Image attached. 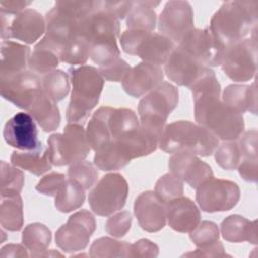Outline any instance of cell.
Returning a JSON list of instances; mask_svg holds the SVG:
<instances>
[{"instance_id":"6da1fadb","label":"cell","mask_w":258,"mask_h":258,"mask_svg":"<svg viewBox=\"0 0 258 258\" xmlns=\"http://www.w3.org/2000/svg\"><path fill=\"white\" fill-rule=\"evenodd\" d=\"M190 91L199 125L225 141H234L242 135L245 127L243 115L220 98L221 85L214 72L198 81Z\"/></svg>"},{"instance_id":"7a4b0ae2","label":"cell","mask_w":258,"mask_h":258,"mask_svg":"<svg viewBox=\"0 0 258 258\" xmlns=\"http://www.w3.org/2000/svg\"><path fill=\"white\" fill-rule=\"evenodd\" d=\"M257 1H227L214 13L210 30L226 48L256 33Z\"/></svg>"},{"instance_id":"3957f363","label":"cell","mask_w":258,"mask_h":258,"mask_svg":"<svg viewBox=\"0 0 258 258\" xmlns=\"http://www.w3.org/2000/svg\"><path fill=\"white\" fill-rule=\"evenodd\" d=\"M69 75L73 89L66 117L69 123L83 125L97 106L105 81L92 66L71 68Z\"/></svg>"},{"instance_id":"277c9868","label":"cell","mask_w":258,"mask_h":258,"mask_svg":"<svg viewBox=\"0 0 258 258\" xmlns=\"http://www.w3.org/2000/svg\"><path fill=\"white\" fill-rule=\"evenodd\" d=\"M219 144L217 138L205 127L189 121H176L166 125L159 137L158 146L168 153L189 152L211 155Z\"/></svg>"},{"instance_id":"5b68a950","label":"cell","mask_w":258,"mask_h":258,"mask_svg":"<svg viewBox=\"0 0 258 258\" xmlns=\"http://www.w3.org/2000/svg\"><path fill=\"white\" fill-rule=\"evenodd\" d=\"M178 104V90L168 82H161L139 102L140 125L160 136L169 114Z\"/></svg>"},{"instance_id":"8992f818","label":"cell","mask_w":258,"mask_h":258,"mask_svg":"<svg viewBox=\"0 0 258 258\" xmlns=\"http://www.w3.org/2000/svg\"><path fill=\"white\" fill-rule=\"evenodd\" d=\"M120 43L124 52L159 67L166 62L175 48L174 43L160 33L136 29L125 30Z\"/></svg>"},{"instance_id":"52a82bcc","label":"cell","mask_w":258,"mask_h":258,"mask_svg":"<svg viewBox=\"0 0 258 258\" xmlns=\"http://www.w3.org/2000/svg\"><path fill=\"white\" fill-rule=\"evenodd\" d=\"M50 161L55 166L71 165L84 160L91 146L82 124L69 123L62 133H53L47 139Z\"/></svg>"},{"instance_id":"ba28073f","label":"cell","mask_w":258,"mask_h":258,"mask_svg":"<svg viewBox=\"0 0 258 258\" xmlns=\"http://www.w3.org/2000/svg\"><path fill=\"white\" fill-rule=\"evenodd\" d=\"M220 66L235 82H247L254 78L257 71L256 34L226 47Z\"/></svg>"},{"instance_id":"9c48e42d","label":"cell","mask_w":258,"mask_h":258,"mask_svg":"<svg viewBox=\"0 0 258 258\" xmlns=\"http://www.w3.org/2000/svg\"><path fill=\"white\" fill-rule=\"evenodd\" d=\"M128 191V183L123 175L109 173L103 176L91 190L88 201L95 214L110 216L124 207Z\"/></svg>"},{"instance_id":"30bf717a","label":"cell","mask_w":258,"mask_h":258,"mask_svg":"<svg viewBox=\"0 0 258 258\" xmlns=\"http://www.w3.org/2000/svg\"><path fill=\"white\" fill-rule=\"evenodd\" d=\"M96 230L93 214L87 210L74 213L68 222L60 226L55 233V244L63 252L74 253L84 250Z\"/></svg>"},{"instance_id":"8fae6325","label":"cell","mask_w":258,"mask_h":258,"mask_svg":"<svg viewBox=\"0 0 258 258\" xmlns=\"http://www.w3.org/2000/svg\"><path fill=\"white\" fill-rule=\"evenodd\" d=\"M196 200L206 213L225 212L238 204L240 188L234 181L212 177L197 188Z\"/></svg>"},{"instance_id":"7c38bea8","label":"cell","mask_w":258,"mask_h":258,"mask_svg":"<svg viewBox=\"0 0 258 258\" xmlns=\"http://www.w3.org/2000/svg\"><path fill=\"white\" fill-rule=\"evenodd\" d=\"M42 90L41 80L33 72L23 71L11 76L0 77L1 96L25 111Z\"/></svg>"},{"instance_id":"4fadbf2b","label":"cell","mask_w":258,"mask_h":258,"mask_svg":"<svg viewBox=\"0 0 258 258\" xmlns=\"http://www.w3.org/2000/svg\"><path fill=\"white\" fill-rule=\"evenodd\" d=\"M1 15V38H14L27 44L34 43L46 30L45 18L36 10L26 8L19 12L8 24V18Z\"/></svg>"},{"instance_id":"5bb4252c","label":"cell","mask_w":258,"mask_h":258,"mask_svg":"<svg viewBox=\"0 0 258 258\" xmlns=\"http://www.w3.org/2000/svg\"><path fill=\"white\" fill-rule=\"evenodd\" d=\"M194 11L187 1L166 2L158 18V31L173 43H179L192 29Z\"/></svg>"},{"instance_id":"9a60e30c","label":"cell","mask_w":258,"mask_h":258,"mask_svg":"<svg viewBox=\"0 0 258 258\" xmlns=\"http://www.w3.org/2000/svg\"><path fill=\"white\" fill-rule=\"evenodd\" d=\"M178 46L208 68L220 66L226 49L209 27L194 28L182 38Z\"/></svg>"},{"instance_id":"2e32d148","label":"cell","mask_w":258,"mask_h":258,"mask_svg":"<svg viewBox=\"0 0 258 258\" xmlns=\"http://www.w3.org/2000/svg\"><path fill=\"white\" fill-rule=\"evenodd\" d=\"M214 71L202 64L179 46H175L164 63V73L167 78L178 86L191 88L202 78Z\"/></svg>"},{"instance_id":"e0dca14e","label":"cell","mask_w":258,"mask_h":258,"mask_svg":"<svg viewBox=\"0 0 258 258\" xmlns=\"http://www.w3.org/2000/svg\"><path fill=\"white\" fill-rule=\"evenodd\" d=\"M120 32V20L113 14L103 10L99 1L97 9L80 22L79 36L93 44L104 41H116Z\"/></svg>"},{"instance_id":"ac0fdd59","label":"cell","mask_w":258,"mask_h":258,"mask_svg":"<svg viewBox=\"0 0 258 258\" xmlns=\"http://www.w3.org/2000/svg\"><path fill=\"white\" fill-rule=\"evenodd\" d=\"M170 173L185 181L191 188H198L202 183L214 177L211 166L189 152H175L168 160Z\"/></svg>"},{"instance_id":"d6986e66","label":"cell","mask_w":258,"mask_h":258,"mask_svg":"<svg viewBox=\"0 0 258 258\" xmlns=\"http://www.w3.org/2000/svg\"><path fill=\"white\" fill-rule=\"evenodd\" d=\"M35 120L28 113L19 112L11 117L4 126L5 142L20 150H33L41 145L38 140Z\"/></svg>"},{"instance_id":"ffe728a7","label":"cell","mask_w":258,"mask_h":258,"mask_svg":"<svg viewBox=\"0 0 258 258\" xmlns=\"http://www.w3.org/2000/svg\"><path fill=\"white\" fill-rule=\"evenodd\" d=\"M134 214L139 226L146 232H158L165 226V204L154 191L141 192L135 199Z\"/></svg>"},{"instance_id":"44dd1931","label":"cell","mask_w":258,"mask_h":258,"mask_svg":"<svg viewBox=\"0 0 258 258\" xmlns=\"http://www.w3.org/2000/svg\"><path fill=\"white\" fill-rule=\"evenodd\" d=\"M163 80V71L159 66L142 61L131 68L122 81L124 91L138 98L149 93Z\"/></svg>"},{"instance_id":"7402d4cb","label":"cell","mask_w":258,"mask_h":258,"mask_svg":"<svg viewBox=\"0 0 258 258\" xmlns=\"http://www.w3.org/2000/svg\"><path fill=\"white\" fill-rule=\"evenodd\" d=\"M168 226L180 233L191 232L201 222V214L194 201L186 197H179L165 204Z\"/></svg>"},{"instance_id":"603a6c76","label":"cell","mask_w":258,"mask_h":258,"mask_svg":"<svg viewBox=\"0 0 258 258\" xmlns=\"http://www.w3.org/2000/svg\"><path fill=\"white\" fill-rule=\"evenodd\" d=\"M159 135L139 126L115 140L125 157L131 161L134 158L146 156L156 150L159 142Z\"/></svg>"},{"instance_id":"cb8c5ba5","label":"cell","mask_w":258,"mask_h":258,"mask_svg":"<svg viewBox=\"0 0 258 258\" xmlns=\"http://www.w3.org/2000/svg\"><path fill=\"white\" fill-rule=\"evenodd\" d=\"M221 234L231 243L248 241L257 244V221H250L241 215H230L221 224Z\"/></svg>"},{"instance_id":"d4e9b609","label":"cell","mask_w":258,"mask_h":258,"mask_svg":"<svg viewBox=\"0 0 258 258\" xmlns=\"http://www.w3.org/2000/svg\"><path fill=\"white\" fill-rule=\"evenodd\" d=\"M30 54V48L27 45L10 40L2 41L0 77H7L26 71Z\"/></svg>"},{"instance_id":"484cf974","label":"cell","mask_w":258,"mask_h":258,"mask_svg":"<svg viewBox=\"0 0 258 258\" xmlns=\"http://www.w3.org/2000/svg\"><path fill=\"white\" fill-rule=\"evenodd\" d=\"M223 102L239 113L250 112L257 114V90L256 82L251 85L232 84L225 88L222 97Z\"/></svg>"},{"instance_id":"4316f807","label":"cell","mask_w":258,"mask_h":258,"mask_svg":"<svg viewBox=\"0 0 258 258\" xmlns=\"http://www.w3.org/2000/svg\"><path fill=\"white\" fill-rule=\"evenodd\" d=\"M106 122V126L111 136V141H115L125 133L140 126L136 114L127 108H99Z\"/></svg>"},{"instance_id":"83f0119b","label":"cell","mask_w":258,"mask_h":258,"mask_svg":"<svg viewBox=\"0 0 258 258\" xmlns=\"http://www.w3.org/2000/svg\"><path fill=\"white\" fill-rule=\"evenodd\" d=\"M10 161L13 165L27 170L34 175H41L51 169L52 166L48 148L42 143L33 150H14L11 153Z\"/></svg>"},{"instance_id":"f1b7e54d","label":"cell","mask_w":258,"mask_h":258,"mask_svg":"<svg viewBox=\"0 0 258 258\" xmlns=\"http://www.w3.org/2000/svg\"><path fill=\"white\" fill-rule=\"evenodd\" d=\"M27 113L32 116L45 132L55 130L60 124V114L56 103L53 102L43 90L37 95L28 108Z\"/></svg>"},{"instance_id":"f546056e","label":"cell","mask_w":258,"mask_h":258,"mask_svg":"<svg viewBox=\"0 0 258 258\" xmlns=\"http://www.w3.org/2000/svg\"><path fill=\"white\" fill-rule=\"evenodd\" d=\"M159 3L158 1H133L127 14V27L129 29L153 31L156 25V13L153 8Z\"/></svg>"},{"instance_id":"4dcf8cb0","label":"cell","mask_w":258,"mask_h":258,"mask_svg":"<svg viewBox=\"0 0 258 258\" xmlns=\"http://www.w3.org/2000/svg\"><path fill=\"white\" fill-rule=\"evenodd\" d=\"M50 242L51 232L41 223L28 224L22 232V244L31 252V257H40Z\"/></svg>"},{"instance_id":"1f68e13d","label":"cell","mask_w":258,"mask_h":258,"mask_svg":"<svg viewBox=\"0 0 258 258\" xmlns=\"http://www.w3.org/2000/svg\"><path fill=\"white\" fill-rule=\"evenodd\" d=\"M0 224L11 232L19 231L23 226V203L20 195L1 198Z\"/></svg>"},{"instance_id":"d6a6232c","label":"cell","mask_w":258,"mask_h":258,"mask_svg":"<svg viewBox=\"0 0 258 258\" xmlns=\"http://www.w3.org/2000/svg\"><path fill=\"white\" fill-rule=\"evenodd\" d=\"M85 201V189L75 180L68 178L57 195L54 206L61 213H70L83 206Z\"/></svg>"},{"instance_id":"836d02e7","label":"cell","mask_w":258,"mask_h":258,"mask_svg":"<svg viewBox=\"0 0 258 258\" xmlns=\"http://www.w3.org/2000/svg\"><path fill=\"white\" fill-rule=\"evenodd\" d=\"M59 61V53L39 41L30 54L28 67L35 74L45 75L55 70Z\"/></svg>"},{"instance_id":"e575fe53","label":"cell","mask_w":258,"mask_h":258,"mask_svg":"<svg viewBox=\"0 0 258 258\" xmlns=\"http://www.w3.org/2000/svg\"><path fill=\"white\" fill-rule=\"evenodd\" d=\"M95 152L94 164L98 169L103 171L118 170L130 162L115 141H111Z\"/></svg>"},{"instance_id":"d590c367","label":"cell","mask_w":258,"mask_h":258,"mask_svg":"<svg viewBox=\"0 0 258 258\" xmlns=\"http://www.w3.org/2000/svg\"><path fill=\"white\" fill-rule=\"evenodd\" d=\"M24 184V174L12 163L0 162V194L6 198L20 194Z\"/></svg>"},{"instance_id":"8d00e7d4","label":"cell","mask_w":258,"mask_h":258,"mask_svg":"<svg viewBox=\"0 0 258 258\" xmlns=\"http://www.w3.org/2000/svg\"><path fill=\"white\" fill-rule=\"evenodd\" d=\"M44 93L55 103L61 101L70 92V78L61 70H53L45 74L41 80Z\"/></svg>"},{"instance_id":"74e56055","label":"cell","mask_w":258,"mask_h":258,"mask_svg":"<svg viewBox=\"0 0 258 258\" xmlns=\"http://www.w3.org/2000/svg\"><path fill=\"white\" fill-rule=\"evenodd\" d=\"M130 244L109 237L96 239L90 247V256L94 258L103 257H129Z\"/></svg>"},{"instance_id":"f35d334b","label":"cell","mask_w":258,"mask_h":258,"mask_svg":"<svg viewBox=\"0 0 258 258\" xmlns=\"http://www.w3.org/2000/svg\"><path fill=\"white\" fill-rule=\"evenodd\" d=\"M86 134L91 149L94 151L111 142V136L100 109H97L92 115L86 129Z\"/></svg>"},{"instance_id":"ab89813d","label":"cell","mask_w":258,"mask_h":258,"mask_svg":"<svg viewBox=\"0 0 258 258\" xmlns=\"http://www.w3.org/2000/svg\"><path fill=\"white\" fill-rule=\"evenodd\" d=\"M89 43L81 36L69 40L60 51V61L69 64H84L89 58Z\"/></svg>"},{"instance_id":"60d3db41","label":"cell","mask_w":258,"mask_h":258,"mask_svg":"<svg viewBox=\"0 0 258 258\" xmlns=\"http://www.w3.org/2000/svg\"><path fill=\"white\" fill-rule=\"evenodd\" d=\"M154 192L161 202L166 204L183 196V182L172 173H166L156 181Z\"/></svg>"},{"instance_id":"b9f144b4","label":"cell","mask_w":258,"mask_h":258,"mask_svg":"<svg viewBox=\"0 0 258 258\" xmlns=\"http://www.w3.org/2000/svg\"><path fill=\"white\" fill-rule=\"evenodd\" d=\"M98 175L96 165L87 160L75 162L71 164L68 169L69 178L78 182L84 189L92 187L96 183Z\"/></svg>"},{"instance_id":"7bdbcfd3","label":"cell","mask_w":258,"mask_h":258,"mask_svg":"<svg viewBox=\"0 0 258 258\" xmlns=\"http://www.w3.org/2000/svg\"><path fill=\"white\" fill-rule=\"evenodd\" d=\"M215 159L217 164L226 170H232L238 167L241 162L242 154L238 142L225 141L215 152Z\"/></svg>"},{"instance_id":"ee69618b","label":"cell","mask_w":258,"mask_h":258,"mask_svg":"<svg viewBox=\"0 0 258 258\" xmlns=\"http://www.w3.org/2000/svg\"><path fill=\"white\" fill-rule=\"evenodd\" d=\"M189 238L198 248H206L219 241L220 231L216 223L203 221L189 232Z\"/></svg>"},{"instance_id":"f6af8a7d","label":"cell","mask_w":258,"mask_h":258,"mask_svg":"<svg viewBox=\"0 0 258 258\" xmlns=\"http://www.w3.org/2000/svg\"><path fill=\"white\" fill-rule=\"evenodd\" d=\"M131 223L132 217L129 212H119L108 218L105 224V230L109 235L113 237L122 238L130 230Z\"/></svg>"},{"instance_id":"bcb514c9","label":"cell","mask_w":258,"mask_h":258,"mask_svg":"<svg viewBox=\"0 0 258 258\" xmlns=\"http://www.w3.org/2000/svg\"><path fill=\"white\" fill-rule=\"evenodd\" d=\"M130 69L131 67L120 56L105 66L99 67L98 71L104 80L110 82H121L130 71Z\"/></svg>"},{"instance_id":"7dc6e473","label":"cell","mask_w":258,"mask_h":258,"mask_svg":"<svg viewBox=\"0 0 258 258\" xmlns=\"http://www.w3.org/2000/svg\"><path fill=\"white\" fill-rule=\"evenodd\" d=\"M67 178L64 174L59 172H51L49 174L44 175L36 184L35 189L45 196L55 197Z\"/></svg>"},{"instance_id":"c3c4849f","label":"cell","mask_w":258,"mask_h":258,"mask_svg":"<svg viewBox=\"0 0 258 258\" xmlns=\"http://www.w3.org/2000/svg\"><path fill=\"white\" fill-rule=\"evenodd\" d=\"M257 130L251 129L241 135L238 143L242 157L247 159H257Z\"/></svg>"},{"instance_id":"681fc988","label":"cell","mask_w":258,"mask_h":258,"mask_svg":"<svg viewBox=\"0 0 258 258\" xmlns=\"http://www.w3.org/2000/svg\"><path fill=\"white\" fill-rule=\"evenodd\" d=\"M158 246L148 239H141L130 244L129 257H157Z\"/></svg>"},{"instance_id":"f907efd6","label":"cell","mask_w":258,"mask_h":258,"mask_svg":"<svg viewBox=\"0 0 258 258\" xmlns=\"http://www.w3.org/2000/svg\"><path fill=\"white\" fill-rule=\"evenodd\" d=\"M132 4L133 1H99V5L103 10L113 14L119 20L127 16Z\"/></svg>"},{"instance_id":"816d5d0a","label":"cell","mask_w":258,"mask_h":258,"mask_svg":"<svg viewBox=\"0 0 258 258\" xmlns=\"http://www.w3.org/2000/svg\"><path fill=\"white\" fill-rule=\"evenodd\" d=\"M184 257H190V256H199V257H226L228 254L225 252L223 244L218 241L212 246L206 247V248H198L195 252H188L183 254Z\"/></svg>"},{"instance_id":"f5cc1de1","label":"cell","mask_w":258,"mask_h":258,"mask_svg":"<svg viewBox=\"0 0 258 258\" xmlns=\"http://www.w3.org/2000/svg\"><path fill=\"white\" fill-rule=\"evenodd\" d=\"M238 171L240 176L248 182L257 181V159L244 158L238 165Z\"/></svg>"},{"instance_id":"db71d44e","label":"cell","mask_w":258,"mask_h":258,"mask_svg":"<svg viewBox=\"0 0 258 258\" xmlns=\"http://www.w3.org/2000/svg\"><path fill=\"white\" fill-rule=\"evenodd\" d=\"M30 1H18V0H9V1H1V13L4 14H18L23 11L25 7L30 5Z\"/></svg>"},{"instance_id":"11a10c76","label":"cell","mask_w":258,"mask_h":258,"mask_svg":"<svg viewBox=\"0 0 258 258\" xmlns=\"http://www.w3.org/2000/svg\"><path fill=\"white\" fill-rule=\"evenodd\" d=\"M0 256L5 257H28L27 248L20 244H7L1 248Z\"/></svg>"}]
</instances>
